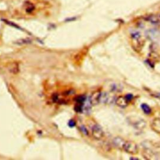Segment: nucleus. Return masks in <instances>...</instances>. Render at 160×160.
<instances>
[{
    "label": "nucleus",
    "mask_w": 160,
    "mask_h": 160,
    "mask_svg": "<svg viewBox=\"0 0 160 160\" xmlns=\"http://www.w3.org/2000/svg\"><path fill=\"white\" fill-rule=\"evenodd\" d=\"M129 121L130 122V124L136 129H142L144 128H146V122L141 118L137 117H131L129 118Z\"/></svg>",
    "instance_id": "obj_4"
},
{
    "label": "nucleus",
    "mask_w": 160,
    "mask_h": 160,
    "mask_svg": "<svg viewBox=\"0 0 160 160\" xmlns=\"http://www.w3.org/2000/svg\"><path fill=\"white\" fill-rule=\"evenodd\" d=\"M141 108L143 110V111H144V113L147 114V115H149L151 113V109L149 107V106L145 103H143L141 104Z\"/></svg>",
    "instance_id": "obj_11"
},
{
    "label": "nucleus",
    "mask_w": 160,
    "mask_h": 160,
    "mask_svg": "<svg viewBox=\"0 0 160 160\" xmlns=\"http://www.w3.org/2000/svg\"><path fill=\"white\" fill-rule=\"evenodd\" d=\"M133 47L136 51H140L143 47V42L141 40V36L139 33H136L132 35Z\"/></svg>",
    "instance_id": "obj_3"
},
{
    "label": "nucleus",
    "mask_w": 160,
    "mask_h": 160,
    "mask_svg": "<svg viewBox=\"0 0 160 160\" xmlns=\"http://www.w3.org/2000/svg\"><path fill=\"white\" fill-rule=\"evenodd\" d=\"M129 101L126 96H119L115 100L116 104L120 108H125L128 105Z\"/></svg>",
    "instance_id": "obj_5"
},
{
    "label": "nucleus",
    "mask_w": 160,
    "mask_h": 160,
    "mask_svg": "<svg viewBox=\"0 0 160 160\" xmlns=\"http://www.w3.org/2000/svg\"><path fill=\"white\" fill-rule=\"evenodd\" d=\"M80 129L81 131L84 134H85V135H88V131L87 130L85 126H83V125L80 126Z\"/></svg>",
    "instance_id": "obj_12"
},
{
    "label": "nucleus",
    "mask_w": 160,
    "mask_h": 160,
    "mask_svg": "<svg viewBox=\"0 0 160 160\" xmlns=\"http://www.w3.org/2000/svg\"><path fill=\"white\" fill-rule=\"evenodd\" d=\"M74 125V121H73L71 120V121H70L69 122V125H70V126H73Z\"/></svg>",
    "instance_id": "obj_13"
},
{
    "label": "nucleus",
    "mask_w": 160,
    "mask_h": 160,
    "mask_svg": "<svg viewBox=\"0 0 160 160\" xmlns=\"http://www.w3.org/2000/svg\"><path fill=\"white\" fill-rule=\"evenodd\" d=\"M101 95V92L100 91H96V92H95L92 95H91V96L89 98L91 104L96 105L98 103H100Z\"/></svg>",
    "instance_id": "obj_8"
},
{
    "label": "nucleus",
    "mask_w": 160,
    "mask_h": 160,
    "mask_svg": "<svg viewBox=\"0 0 160 160\" xmlns=\"http://www.w3.org/2000/svg\"><path fill=\"white\" fill-rule=\"evenodd\" d=\"M153 152H152L151 150L149 149H146L144 150V152L143 153V156L147 159H151L153 156Z\"/></svg>",
    "instance_id": "obj_10"
},
{
    "label": "nucleus",
    "mask_w": 160,
    "mask_h": 160,
    "mask_svg": "<svg viewBox=\"0 0 160 160\" xmlns=\"http://www.w3.org/2000/svg\"><path fill=\"white\" fill-rule=\"evenodd\" d=\"M159 118H160V113H159Z\"/></svg>",
    "instance_id": "obj_14"
},
{
    "label": "nucleus",
    "mask_w": 160,
    "mask_h": 160,
    "mask_svg": "<svg viewBox=\"0 0 160 160\" xmlns=\"http://www.w3.org/2000/svg\"><path fill=\"white\" fill-rule=\"evenodd\" d=\"M150 126L152 130L160 134V118H155L152 120Z\"/></svg>",
    "instance_id": "obj_7"
},
{
    "label": "nucleus",
    "mask_w": 160,
    "mask_h": 160,
    "mask_svg": "<svg viewBox=\"0 0 160 160\" xmlns=\"http://www.w3.org/2000/svg\"><path fill=\"white\" fill-rule=\"evenodd\" d=\"M123 150L129 155H135L138 153L139 148L138 144L134 141H126Z\"/></svg>",
    "instance_id": "obj_1"
},
{
    "label": "nucleus",
    "mask_w": 160,
    "mask_h": 160,
    "mask_svg": "<svg viewBox=\"0 0 160 160\" xmlns=\"http://www.w3.org/2000/svg\"><path fill=\"white\" fill-rule=\"evenodd\" d=\"M90 129L91 131V134H92L93 137L95 139L97 140H100L104 137V131L103 130L102 128L97 123H93L91 124L90 125Z\"/></svg>",
    "instance_id": "obj_2"
},
{
    "label": "nucleus",
    "mask_w": 160,
    "mask_h": 160,
    "mask_svg": "<svg viewBox=\"0 0 160 160\" xmlns=\"http://www.w3.org/2000/svg\"><path fill=\"white\" fill-rule=\"evenodd\" d=\"M146 20L151 23L155 25L160 24V14H151L146 18Z\"/></svg>",
    "instance_id": "obj_9"
},
{
    "label": "nucleus",
    "mask_w": 160,
    "mask_h": 160,
    "mask_svg": "<svg viewBox=\"0 0 160 160\" xmlns=\"http://www.w3.org/2000/svg\"><path fill=\"white\" fill-rule=\"evenodd\" d=\"M126 141V140H125L123 138H121V137L118 136L113 140V146L116 148L123 150Z\"/></svg>",
    "instance_id": "obj_6"
}]
</instances>
